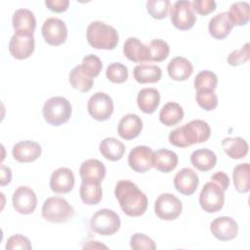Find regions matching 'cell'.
I'll use <instances>...</instances> for the list:
<instances>
[{"mask_svg":"<svg viewBox=\"0 0 250 250\" xmlns=\"http://www.w3.org/2000/svg\"><path fill=\"white\" fill-rule=\"evenodd\" d=\"M114 194L122 211L129 217H139L147 208V197L136 184L129 180L117 182Z\"/></svg>","mask_w":250,"mask_h":250,"instance_id":"obj_1","label":"cell"},{"mask_svg":"<svg viewBox=\"0 0 250 250\" xmlns=\"http://www.w3.org/2000/svg\"><path fill=\"white\" fill-rule=\"evenodd\" d=\"M211 135V128L206 121L195 119L170 132L169 142L178 147H188L206 142Z\"/></svg>","mask_w":250,"mask_h":250,"instance_id":"obj_2","label":"cell"},{"mask_svg":"<svg viewBox=\"0 0 250 250\" xmlns=\"http://www.w3.org/2000/svg\"><path fill=\"white\" fill-rule=\"evenodd\" d=\"M87 41L95 49L113 50L119 41L117 30L103 21H92L87 27Z\"/></svg>","mask_w":250,"mask_h":250,"instance_id":"obj_3","label":"cell"},{"mask_svg":"<svg viewBox=\"0 0 250 250\" xmlns=\"http://www.w3.org/2000/svg\"><path fill=\"white\" fill-rule=\"evenodd\" d=\"M42 112L48 124L61 126L69 120L72 107L67 99L63 97H52L45 102Z\"/></svg>","mask_w":250,"mask_h":250,"instance_id":"obj_4","label":"cell"},{"mask_svg":"<svg viewBox=\"0 0 250 250\" xmlns=\"http://www.w3.org/2000/svg\"><path fill=\"white\" fill-rule=\"evenodd\" d=\"M74 215L73 207L62 197L52 196L47 198L42 206V217L55 224L65 223Z\"/></svg>","mask_w":250,"mask_h":250,"instance_id":"obj_5","label":"cell"},{"mask_svg":"<svg viewBox=\"0 0 250 250\" xmlns=\"http://www.w3.org/2000/svg\"><path fill=\"white\" fill-rule=\"evenodd\" d=\"M120 226L121 221L118 214L111 209H101L90 219L91 229L104 236L114 234L119 230Z\"/></svg>","mask_w":250,"mask_h":250,"instance_id":"obj_6","label":"cell"},{"mask_svg":"<svg viewBox=\"0 0 250 250\" xmlns=\"http://www.w3.org/2000/svg\"><path fill=\"white\" fill-rule=\"evenodd\" d=\"M225 203V190L215 182L206 183L199 193V204L203 211L216 213L220 211Z\"/></svg>","mask_w":250,"mask_h":250,"instance_id":"obj_7","label":"cell"},{"mask_svg":"<svg viewBox=\"0 0 250 250\" xmlns=\"http://www.w3.org/2000/svg\"><path fill=\"white\" fill-rule=\"evenodd\" d=\"M170 20L172 24L179 30L190 29L196 21L191 2L188 0L176 1L171 7Z\"/></svg>","mask_w":250,"mask_h":250,"instance_id":"obj_8","label":"cell"},{"mask_svg":"<svg viewBox=\"0 0 250 250\" xmlns=\"http://www.w3.org/2000/svg\"><path fill=\"white\" fill-rule=\"evenodd\" d=\"M183 204L173 193H162L154 202V212L156 216L164 221H174L182 213Z\"/></svg>","mask_w":250,"mask_h":250,"instance_id":"obj_9","label":"cell"},{"mask_svg":"<svg viewBox=\"0 0 250 250\" xmlns=\"http://www.w3.org/2000/svg\"><path fill=\"white\" fill-rule=\"evenodd\" d=\"M35 42L32 32L15 31L9 42V52L17 60H25L34 52Z\"/></svg>","mask_w":250,"mask_h":250,"instance_id":"obj_10","label":"cell"},{"mask_svg":"<svg viewBox=\"0 0 250 250\" xmlns=\"http://www.w3.org/2000/svg\"><path fill=\"white\" fill-rule=\"evenodd\" d=\"M89 114L98 121H105L113 112L112 99L104 92H97L90 97L87 103Z\"/></svg>","mask_w":250,"mask_h":250,"instance_id":"obj_11","label":"cell"},{"mask_svg":"<svg viewBox=\"0 0 250 250\" xmlns=\"http://www.w3.org/2000/svg\"><path fill=\"white\" fill-rule=\"evenodd\" d=\"M42 36L46 43L52 46H59L67 38V28L63 21L58 18L47 19L41 28Z\"/></svg>","mask_w":250,"mask_h":250,"instance_id":"obj_12","label":"cell"},{"mask_svg":"<svg viewBox=\"0 0 250 250\" xmlns=\"http://www.w3.org/2000/svg\"><path fill=\"white\" fill-rule=\"evenodd\" d=\"M12 202L18 213L28 215L34 212L37 206V197L33 189L26 186H21L14 191Z\"/></svg>","mask_w":250,"mask_h":250,"instance_id":"obj_13","label":"cell"},{"mask_svg":"<svg viewBox=\"0 0 250 250\" xmlns=\"http://www.w3.org/2000/svg\"><path fill=\"white\" fill-rule=\"evenodd\" d=\"M153 151L146 146H135L128 155V164L138 173H146L152 168Z\"/></svg>","mask_w":250,"mask_h":250,"instance_id":"obj_14","label":"cell"},{"mask_svg":"<svg viewBox=\"0 0 250 250\" xmlns=\"http://www.w3.org/2000/svg\"><path fill=\"white\" fill-rule=\"evenodd\" d=\"M211 233L221 241H229L236 237L238 233V225L230 217L222 216L212 221L210 224Z\"/></svg>","mask_w":250,"mask_h":250,"instance_id":"obj_15","label":"cell"},{"mask_svg":"<svg viewBox=\"0 0 250 250\" xmlns=\"http://www.w3.org/2000/svg\"><path fill=\"white\" fill-rule=\"evenodd\" d=\"M199 184L198 175L191 168L181 169L174 178L175 188L184 195H191L195 192Z\"/></svg>","mask_w":250,"mask_h":250,"instance_id":"obj_16","label":"cell"},{"mask_svg":"<svg viewBox=\"0 0 250 250\" xmlns=\"http://www.w3.org/2000/svg\"><path fill=\"white\" fill-rule=\"evenodd\" d=\"M75 179L72 171L66 167L55 170L50 177V188L55 193H67L74 187Z\"/></svg>","mask_w":250,"mask_h":250,"instance_id":"obj_17","label":"cell"},{"mask_svg":"<svg viewBox=\"0 0 250 250\" xmlns=\"http://www.w3.org/2000/svg\"><path fill=\"white\" fill-rule=\"evenodd\" d=\"M13 157L21 163L33 162L42 153L40 145L33 141H21L17 143L12 149Z\"/></svg>","mask_w":250,"mask_h":250,"instance_id":"obj_18","label":"cell"},{"mask_svg":"<svg viewBox=\"0 0 250 250\" xmlns=\"http://www.w3.org/2000/svg\"><path fill=\"white\" fill-rule=\"evenodd\" d=\"M143 130V121L141 117L134 113H128L124 115L117 127L118 135L124 140H133L137 138Z\"/></svg>","mask_w":250,"mask_h":250,"instance_id":"obj_19","label":"cell"},{"mask_svg":"<svg viewBox=\"0 0 250 250\" xmlns=\"http://www.w3.org/2000/svg\"><path fill=\"white\" fill-rule=\"evenodd\" d=\"M233 24L228 12H222L214 16L208 24L210 35L215 39H225L231 31Z\"/></svg>","mask_w":250,"mask_h":250,"instance_id":"obj_20","label":"cell"},{"mask_svg":"<svg viewBox=\"0 0 250 250\" xmlns=\"http://www.w3.org/2000/svg\"><path fill=\"white\" fill-rule=\"evenodd\" d=\"M167 71L171 79L175 81H185L192 74L193 65L184 57H175L169 62Z\"/></svg>","mask_w":250,"mask_h":250,"instance_id":"obj_21","label":"cell"},{"mask_svg":"<svg viewBox=\"0 0 250 250\" xmlns=\"http://www.w3.org/2000/svg\"><path fill=\"white\" fill-rule=\"evenodd\" d=\"M124 56L134 62H148L147 45L143 44L136 37H129L123 46Z\"/></svg>","mask_w":250,"mask_h":250,"instance_id":"obj_22","label":"cell"},{"mask_svg":"<svg viewBox=\"0 0 250 250\" xmlns=\"http://www.w3.org/2000/svg\"><path fill=\"white\" fill-rule=\"evenodd\" d=\"M106 174L105 166L98 159H87L82 162L79 175L82 181H95L102 183Z\"/></svg>","mask_w":250,"mask_h":250,"instance_id":"obj_23","label":"cell"},{"mask_svg":"<svg viewBox=\"0 0 250 250\" xmlns=\"http://www.w3.org/2000/svg\"><path fill=\"white\" fill-rule=\"evenodd\" d=\"M178 155L176 152L160 148L153 152L152 156V167L162 173H170L178 165Z\"/></svg>","mask_w":250,"mask_h":250,"instance_id":"obj_24","label":"cell"},{"mask_svg":"<svg viewBox=\"0 0 250 250\" xmlns=\"http://www.w3.org/2000/svg\"><path fill=\"white\" fill-rule=\"evenodd\" d=\"M139 108L147 114L153 113L160 104V94L155 88H144L137 96Z\"/></svg>","mask_w":250,"mask_h":250,"instance_id":"obj_25","label":"cell"},{"mask_svg":"<svg viewBox=\"0 0 250 250\" xmlns=\"http://www.w3.org/2000/svg\"><path fill=\"white\" fill-rule=\"evenodd\" d=\"M222 148L232 159L244 158L248 153V144L240 137H229L222 141Z\"/></svg>","mask_w":250,"mask_h":250,"instance_id":"obj_26","label":"cell"},{"mask_svg":"<svg viewBox=\"0 0 250 250\" xmlns=\"http://www.w3.org/2000/svg\"><path fill=\"white\" fill-rule=\"evenodd\" d=\"M79 193L83 203L87 205H97L103 198L101 183L95 181H82Z\"/></svg>","mask_w":250,"mask_h":250,"instance_id":"obj_27","label":"cell"},{"mask_svg":"<svg viewBox=\"0 0 250 250\" xmlns=\"http://www.w3.org/2000/svg\"><path fill=\"white\" fill-rule=\"evenodd\" d=\"M12 24L15 31H27L33 33L36 27V19L30 10L18 9L13 15Z\"/></svg>","mask_w":250,"mask_h":250,"instance_id":"obj_28","label":"cell"},{"mask_svg":"<svg viewBox=\"0 0 250 250\" xmlns=\"http://www.w3.org/2000/svg\"><path fill=\"white\" fill-rule=\"evenodd\" d=\"M102 155L110 161H117L122 158L125 152V146L122 142L115 138H105L99 146Z\"/></svg>","mask_w":250,"mask_h":250,"instance_id":"obj_29","label":"cell"},{"mask_svg":"<svg viewBox=\"0 0 250 250\" xmlns=\"http://www.w3.org/2000/svg\"><path fill=\"white\" fill-rule=\"evenodd\" d=\"M135 80L140 84L156 83L161 79V68L154 64H139L133 70Z\"/></svg>","mask_w":250,"mask_h":250,"instance_id":"obj_30","label":"cell"},{"mask_svg":"<svg viewBox=\"0 0 250 250\" xmlns=\"http://www.w3.org/2000/svg\"><path fill=\"white\" fill-rule=\"evenodd\" d=\"M184 109L183 107L175 103L169 102L165 104L159 112V120L165 126L171 127L180 123L184 118Z\"/></svg>","mask_w":250,"mask_h":250,"instance_id":"obj_31","label":"cell"},{"mask_svg":"<svg viewBox=\"0 0 250 250\" xmlns=\"http://www.w3.org/2000/svg\"><path fill=\"white\" fill-rule=\"evenodd\" d=\"M190 162L197 170L207 172L215 167L217 163V156L208 148H200L191 153Z\"/></svg>","mask_w":250,"mask_h":250,"instance_id":"obj_32","label":"cell"},{"mask_svg":"<svg viewBox=\"0 0 250 250\" xmlns=\"http://www.w3.org/2000/svg\"><path fill=\"white\" fill-rule=\"evenodd\" d=\"M69 83L71 87L81 93L89 92L94 84V78L89 76L80 64L74 66L69 72Z\"/></svg>","mask_w":250,"mask_h":250,"instance_id":"obj_33","label":"cell"},{"mask_svg":"<svg viewBox=\"0 0 250 250\" xmlns=\"http://www.w3.org/2000/svg\"><path fill=\"white\" fill-rule=\"evenodd\" d=\"M232 179L235 189L240 193L248 192L250 189V165L241 163L236 165L232 170Z\"/></svg>","mask_w":250,"mask_h":250,"instance_id":"obj_34","label":"cell"},{"mask_svg":"<svg viewBox=\"0 0 250 250\" xmlns=\"http://www.w3.org/2000/svg\"><path fill=\"white\" fill-rule=\"evenodd\" d=\"M234 25H245L250 20V5L247 2H235L230 5L228 12Z\"/></svg>","mask_w":250,"mask_h":250,"instance_id":"obj_35","label":"cell"},{"mask_svg":"<svg viewBox=\"0 0 250 250\" xmlns=\"http://www.w3.org/2000/svg\"><path fill=\"white\" fill-rule=\"evenodd\" d=\"M148 62H162L167 59L170 53L168 43L161 39H153L147 44Z\"/></svg>","mask_w":250,"mask_h":250,"instance_id":"obj_36","label":"cell"},{"mask_svg":"<svg viewBox=\"0 0 250 250\" xmlns=\"http://www.w3.org/2000/svg\"><path fill=\"white\" fill-rule=\"evenodd\" d=\"M171 9L169 0H148L146 2V10L150 17L156 20L165 19Z\"/></svg>","mask_w":250,"mask_h":250,"instance_id":"obj_37","label":"cell"},{"mask_svg":"<svg viewBox=\"0 0 250 250\" xmlns=\"http://www.w3.org/2000/svg\"><path fill=\"white\" fill-rule=\"evenodd\" d=\"M218 84L217 75L210 70L200 71L194 78V88L198 90H215Z\"/></svg>","mask_w":250,"mask_h":250,"instance_id":"obj_38","label":"cell"},{"mask_svg":"<svg viewBox=\"0 0 250 250\" xmlns=\"http://www.w3.org/2000/svg\"><path fill=\"white\" fill-rule=\"evenodd\" d=\"M105 75L112 83L121 84L128 79V68L123 63L112 62L106 67Z\"/></svg>","mask_w":250,"mask_h":250,"instance_id":"obj_39","label":"cell"},{"mask_svg":"<svg viewBox=\"0 0 250 250\" xmlns=\"http://www.w3.org/2000/svg\"><path fill=\"white\" fill-rule=\"evenodd\" d=\"M196 102L201 108L210 111L216 108L218 98L214 90H198L196 91Z\"/></svg>","mask_w":250,"mask_h":250,"instance_id":"obj_40","label":"cell"},{"mask_svg":"<svg viewBox=\"0 0 250 250\" xmlns=\"http://www.w3.org/2000/svg\"><path fill=\"white\" fill-rule=\"evenodd\" d=\"M80 65L82 69L92 78L97 77L103 68V62L101 59L93 54H89L85 56Z\"/></svg>","mask_w":250,"mask_h":250,"instance_id":"obj_41","label":"cell"},{"mask_svg":"<svg viewBox=\"0 0 250 250\" xmlns=\"http://www.w3.org/2000/svg\"><path fill=\"white\" fill-rule=\"evenodd\" d=\"M130 247L134 250H155L156 244L149 236L137 232L130 238Z\"/></svg>","mask_w":250,"mask_h":250,"instance_id":"obj_42","label":"cell"},{"mask_svg":"<svg viewBox=\"0 0 250 250\" xmlns=\"http://www.w3.org/2000/svg\"><path fill=\"white\" fill-rule=\"evenodd\" d=\"M249 60V43H245L240 49L232 51L228 57L229 65L237 66L245 63Z\"/></svg>","mask_w":250,"mask_h":250,"instance_id":"obj_43","label":"cell"},{"mask_svg":"<svg viewBox=\"0 0 250 250\" xmlns=\"http://www.w3.org/2000/svg\"><path fill=\"white\" fill-rule=\"evenodd\" d=\"M6 250H16V249H23V250H30L32 249V245L29 239L22 234H14L10 236L7 240Z\"/></svg>","mask_w":250,"mask_h":250,"instance_id":"obj_44","label":"cell"},{"mask_svg":"<svg viewBox=\"0 0 250 250\" xmlns=\"http://www.w3.org/2000/svg\"><path fill=\"white\" fill-rule=\"evenodd\" d=\"M191 6L193 12L201 16H206L216 10V2L214 0H194Z\"/></svg>","mask_w":250,"mask_h":250,"instance_id":"obj_45","label":"cell"},{"mask_svg":"<svg viewBox=\"0 0 250 250\" xmlns=\"http://www.w3.org/2000/svg\"><path fill=\"white\" fill-rule=\"evenodd\" d=\"M47 8L56 13H62L68 9V0H47L45 1Z\"/></svg>","mask_w":250,"mask_h":250,"instance_id":"obj_46","label":"cell"},{"mask_svg":"<svg viewBox=\"0 0 250 250\" xmlns=\"http://www.w3.org/2000/svg\"><path fill=\"white\" fill-rule=\"evenodd\" d=\"M211 181H213L216 184H218L224 190H227L229 186V176L226 173L222 172V171H219V172L215 173L212 176Z\"/></svg>","mask_w":250,"mask_h":250,"instance_id":"obj_47","label":"cell"},{"mask_svg":"<svg viewBox=\"0 0 250 250\" xmlns=\"http://www.w3.org/2000/svg\"><path fill=\"white\" fill-rule=\"evenodd\" d=\"M12 180V172L11 169L4 164L1 165V186L4 187L11 183Z\"/></svg>","mask_w":250,"mask_h":250,"instance_id":"obj_48","label":"cell"},{"mask_svg":"<svg viewBox=\"0 0 250 250\" xmlns=\"http://www.w3.org/2000/svg\"><path fill=\"white\" fill-rule=\"evenodd\" d=\"M88 242L91 243L92 245L87 244V245H85L83 248H107L105 245L100 244L99 241H88Z\"/></svg>","mask_w":250,"mask_h":250,"instance_id":"obj_49","label":"cell"}]
</instances>
